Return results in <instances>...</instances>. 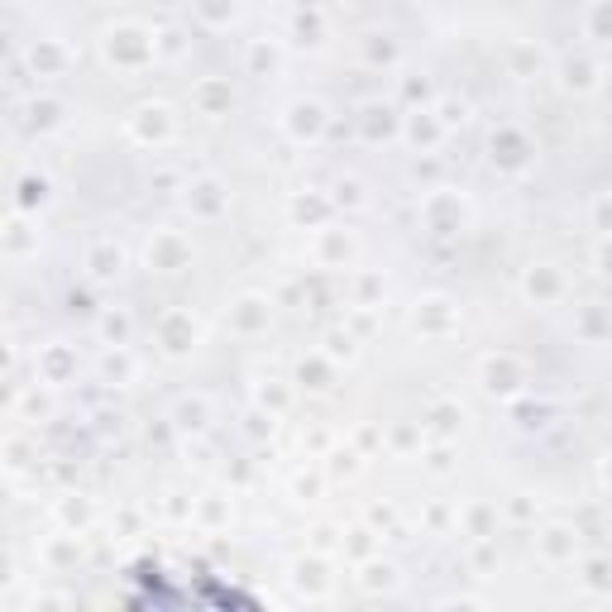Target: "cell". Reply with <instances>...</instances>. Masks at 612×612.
Wrapping results in <instances>:
<instances>
[{"label": "cell", "mask_w": 612, "mask_h": 612, "mask_svg": "<svg viewBox=\"0 0 612 612\" xmlns=\"http://www.w3.org/2000/svg\"><path fill=\"white\" fill-rule=\"evenodd\" d=\"M153 53H158V39L149 29H139V24H110V29H101V58L110 67H120V72L149 67Z\"/></svg>", "instance_id": "obj_1"}, {"label": "cell", "mask_w": 612, "mask_h": 612, "mask_svg": "<svg viewBox=\"0 0 612 612\" xmlns=\"http://www.w3.org/2000/svg\"><path fill=\"white\" fill-rule=\"evenodd\" d=\"M421 220H426V230H436V235H464L469 220H474V211H469V201L459 197V192L436 187L431 197L421 201Z\"/></svg>", "instance_id": "obj_2"}, {"label": "cell", "mask_w": 612, "mask_h": 612, "mask_svg": "<svg viewBox=\"0 0 612 612\" xmlns=\"http://www.w3.org/2000/svg\"><path fill=\"white\" fill-rule=\"evenodd\" d=\"M130 134L139 139V144H168L177 134V115H173V106H163V101H144V106H134V115H130Z\"/></svg>", "instance_id": "obj_3"}, {"label": "cell", "mask_w": 612, "mask_h": 612, "mask_svg": "<svg viewBox=\"0 0 612 612\" xmlns=\"http://www.w3.org/2000/svg\"><path fill=\"white\" fill-rule=\"evenodd\" d=\"M479 378H483V393L488 397H517L526 388V369L512 354H488L479 364Z\"/></svg>", "instance_id": "obj_4"}, {"label": "cell", "mask_w": 612, "mask_h": 612, "mask_svg": "<svg viewBox=\"0 0 612 612\" xmlns=\"http://www.w3.org/2000/svg\"><path fill=\"white\" fill-rule=\"evenodd\" d=\"M153 340H158V350L168 354V359H182V354L197 350V321L187 311H168L158 321V330H153Z\"/></svg>", "instance_id": "obj_5"}, {"label": "cell", "mask_w": 612, "mask_h": 612, "mask_svg": "<svg viewBox=\"0 0 612 612\" xmlns=\"http://www.w3.org/2000/svg\"><path fill=\"white\" fill-rule=\"evenodd\" d=\"M326 125H330V115H326V106H321V101H292V106H287V115H283V130L292 134L297 144L321 139V134H326Z\"/></svg>", "instance_id": "obj_6"}, {"label": "cell", "mask_w": 612, "mask_h": 612, "mask_svg": "<svg viewBox=\"0 0 612 612\" xmlns=\"http://www.w3.org/2000/svg\"><path fill=\"white\" fill-rule=\"evenodd\" d=\"M225 206H230V192L220 187V177H197V182L187 187V211L197 220H220Z\"/></svg>", "instance_id": "obj_7"}, {"label": "cell", "mask_w": 612, "mask_h": 612, "mask_svg": "<svg viewBox=\"0 0 612 612\" xmlns=\"http://www.w3.org/2000/svg\"><path fill=\"white\" fill-rule=\"evenodd\" d=\"M149 263L158 268V273H177V268H187L192 263V249H187V240L182 235H173V230H158L149 240Z\"/></svg>", "instance_id": "obj_8"}, {"label": "cell", "mask_w": 612, "mask_h": 612, "mask_svg": "<svg viewBox=\"0 0 612 612\" xmlns=\"http://www.w3.org/2000/svg\"><path fill=\"white\" fill-rule=\"evenodd\" d=\"M459 321V311L450 297H426V302H416V330L421 335H450Z\"/></svg>", "instance_id": "obj_9"}, {"label": "cell", "mask_w": 612, "mask_h": 612, "mask_svg": "<svg viewBox=\"0 0 612 612\" xmlns=\"http://www.w3.org/2000/svg\"><path fill=\"white\" fill-rule=\"evenodd\" d=\"M120 268H125V249L115 240H91L87 244V273L96 278V283H110V278H120Z\"/></svg>", "instance_id": "obj_10"}, {"label": "cell", "mask_w": 612, "mask_h": 612, "mask_svg": "<svg viewBox=\"0 0 612 612\" xmlns=\"http://www.w3.org/2000/svg\"><path fill=\"white\" fill-rule=\"evenodd\" d=\"M522 287H526V297H531V302H560V297H565V278H560V268H555V263H531V268H526V278H522Z\"/></svg>", "instance_id": "obj_11"}, {"label": "cell", "mask_w": 612, "mask_h": 612, "mask_svg": "<svg viewBox=\"0 0 612 612\" xmlns=\"http://www.w3.org/2000/svg\"><path fill=\"white\" fill-rule=\"evenodd\" d=\"M34 369H39V378H44L48 388H63V383H72V373H77V359L63 345H44L39 359H34Z\"/></svg>", "instance_id": "obj_12"}, {"label": "cell", "mask_w": 612, "mask_h": 612, "mask_svg": "<svg viewBox=\"0 0 612 612\" xmlns=\"http://www.w3.org/2000/svg\"><path fill=\"white\" fill-rule=\"evenodd\" d=\"M268 316H273V311H268V302H263V297H254V292L230 306V326L240 330V335H254V330H263V326H268Z\"/></svg>", "instance_id": "obj_13"}, {"label": "cell", "mask_w": 612, "mask_h": 612, "mask_svg": "<svg viewBox=\"0 0 612 612\" xmlns=\"http://www.w3.org/2000/svg\"><path fill=\"white\" fill-rule=\"evenodd\" d=\"M29 67H34V77H63L67 48L53 44V39H39V44L29 48Z\"/></svg>", "instance_id": "obj_14"}, {"label": "cell", "mask_w": 612, "mask_h": 612, "mask_svg": "<svg viewBox=\"0 0 612 612\" xmlns=\"http://www.w3.org/2000/svg\"><path fill=\"white\" fill-rule=\"evenodd\" d=\"M560 82H565L569 91H593L598 87V63H593V58H565V63H560Z\"/></svg>", "instance_id": "obj_15"}, {"label": "cell", "mask_w": 612, "mask_h": 612, "mask_svg": "<svg viewBox=\"0 0 612 612\" xmlns=\"http://www.w3.org/2000/svg\"><path fill=\"white\" fill-rule=\"evenodd\" d=\"M244 10V0H197V20L211 24V29H225V24H235Z\"/></svg>", "instance_id": "obj_16"}, {"label": "cell", "mask_w": 612, "mask_h": 612, "mask_svg": "<svg viewBox=\"0 0 612 612\" xmlns=\"http://www.w3.org/2000/svg\"><path fill=\"white\" fill-rule=\"evenodd\" d=\"M493 163H503V168H522L526 163V139L517 130H503L493 134Z\"/></svg>", "instance_id": "obj_17"}, {"label": "cell", "mask_w": 612, "mask_h": 612, "mask_svg": "<svg viewBox=\"0 0 612 612\" xmlns=\"http://www.w3.org/2000/svg\"><path fill=\"white\" fill-rule=\"evenodd\" d=\"M354 259V235H345V230H321V263H330V268H340V263Z\"/></svg>", "instance_id": "obj_18"}, {"label": "cell", "mask_w": 612, "mask_h": 612, "mask_svg": "<svg viewBox=\"0 0 612 612\" xmlns=\"http://www.w3.org/2000/svg\"><path fill=\"white\" fill-rule=\"evenodd\" d=\"M63 101H53V96H34L29 101V130H58L63 125Z\"/></svg>", "instance_id": "obj_19"}, {"label": "cell", "mask_w": 612, "mask_h": 612, "mask_svg": "<svg viewBox=\"0 0 612 612\" xmlns=\"http://www.w3.org/2000/svg\"><path fill=\"white\" fill-rule=\"evenodd\" d=\"M101 373H106V383H130L134 378V359L125 345H110L106 359H101Z\"/></svg>", "instance_id": "obj_20"}, {"label": "cell", "mask_w": 612, "mask_h": 612, "mask_svg": "<svg viewBox=\"0 0 612 612\" xmlns=\"http://www.w3.org/2000/svg\"><path fill=\"white\" fill-rule=\"evenodd\" d=\"M579 335H584V340H608L612 316L603 311V306H584V311H579Z\"/></svg>", "instance_id": "obj_21"}, {"label": "cell", "mask_w": 612, "mask_h": 612, "mask_svg": "<svg viewBox=\"0 0 612 612\" xmlns=\"http://www.w3.org/2000/svg\"><path fill=\"white\" fill-rule=\"evenodd\" d=\"M206 416H211V397H187V402L177 407V426H182V431H201Z\"/></svg>", "instance_id": "obj_22"}, {"label": "cell", "mask_w": 612, "mask_h": 612, "mask_svg": "<svg viewBox=\"0 0 612 612\" xmlns=\"http://www.w3.org/2000/svg\"><path fill=\"white\" fill-rule=\"evenodd\" d=\"M407 134H412L416 144H440V139H445V120H436L431 110H426V115H412Z\"/></svg>", "instance_id": "obj_23"}, {"label": "cell", "mask_w": 612, "mask_h": 612, "mask_svg": "<svg viewBox=\"0 0 612 612\" xmlns=\"http://www.w3.org/2000/svg\"><path fill=\"white\" fill-rule=\"evenodd\" d=\"M39 206H48V177H24L20 182V211H39Z\"/></svg>", "instance_id": "obj_24"}, {"label": "cell", "mask_w": 612, "mask_h": 612, "mask_svg": "<svg viewBox=\"0 0 612 612\" xmlns=\"http://www.w3.org/2000/svg\"><path fill=\"white\" fill-rule=\"evenodd\" d=\"M330 206H335V201H326V197H297V201H292V216L321 225V220L330 216Z\"/></svg>", "instance_id": "obj_25"}, {"label": "cell", "mask_w": 612, "mask_h": 612, "mask_svg": "<svg viewBox=\"0 0 612 612\" xmlns=\"http://www.w3.org/2000/svg\"><path fill=\"white\" fill-rule=\"evenodd\" d=\"M292 34H297V44H321V34H326V24H321V15H316V10H311V15H297V20H292Z\"/></svg>", "instance_id": "obj_26"}, {"label": "cell", "mask_w": 612, "mask_h": 612, "mask_svg": "<svg viewBox=\"0 0 612 612\" xmlns=\"http://www.w3.org/2000/svg\"><path fill=\"white\" fill-rule=\"evenodd\" d=\"M39 240V235H34V230H29V225H24V220H10V235H5V254H10V259H20V254H29V244Z\"/></svg>", "instance_id": "obj_27"}, {"label": "cell", "mask_w": 612, "mask_h": 612, "mask_svg": "<svg viewBox=\"0 0 612 612\" xmlns=\"http://www.w3.org/2000/svg\"><path fill=\"white\" fill-rule=\"evenodd\" d=\"M589 34L593 39H612V0H593L589 5Z\"/></svg>", "instance_id": "obj_28"}, {"label": "cell", "mask_w": 612, "mask_h": 612, "mask_svg": "<svg viewBox=\"0 0 612 612\" xmlns=\"http://www.w3.org/2000/svg\"><path fill=\"white\" fill-rule=\"evenodd\" d=\"M431 426H436L440 436H450V431H455V426H464V412H455V407H450V402H440L436 412H431Z\"/></svg>", "instance_id": "obj_29"}, {"label": "cell", "mask_w": 612, "mask_h": 612, "mask_svg": "<svg viewBox=\"0 0 612 612\" xmlns=\"http://www.w3.org/2000/svg\"><path fill=\"white\" fill-rule=\"evenodd\" d=\"M125 330H130V316H101V335H106L110 345H125Z\"/></svg>", "instance_id": "obj_30"}, {"label": "cell", "mask_w": 612, "mask_h": 612, "mask_svg": "<svg viewBox=\"0 0 612 612\" xmlns=\"http://www.w3.org/2000/svg\"><path fill=\"white\" fill-rule=\"evenodd\" d=\"M197 96H201V106H206V110H220L225 101H230V91L220 87V82H201Z\"/></svg>", "instance_id": "obj_31"}, {"label": "cell", "mask_w": 612, "mask_h": 612, "mask_svg": "<svg viewBox=\"0 0 612 612\" xmlns=\"http://www.w3.org/2000/svg\"><path fill=\"white\" fill-rule=\"evenodd\" d=\"M593 220H598V230H603V235H612V197L593 201Z\"/></svg>", "instance_id": "obj_32"}, {"label": "cell", "mask_w": 612, "mask_h": 612, "mask_svg": "<svg viewBox=\"0 0 612 612\" xmlns=\"http://www.w3.org/2000/svg\"><path fill=\"white\" fill-rule=\"evenodd\" d=\"M326 354H330V359H340V354H345V359H354V340L335 330V335H330V345H326Z\"/></svg>", "instance_id": "obj_33"}, {"label": "cell", "mask_w": 612, "mask_h": 612, "mask_svg": "<svg viewBox=\"0 0 612 612\" xmlns=\"http://www.w3.org/2000/svg\"><path fill=\"white\" fill-rule=\"evenodd\" d=\"M311 378V388H326V378H330V369L321 364V359H311V364H302V383Z\"/></svg>", "instance_id": "obj_34"}, {"label": "cell", "mask_w": 612, "mask_h": 612, "mask_svg": "<svg viewBox=\"0 0 612 612\" xmlns=\"http://www.w3.org/2000/svg\"><path fill=\"white\" fill-rule=\"evenodd\" d=\"M565 546H569V531H565V526L546 531V550H550V555H565Z\"/></svg>", "instance_id": "obj_35"}, {"label": "cell", "mask_w": 612, "mask_h": 612, "mask_svg": "<svg viewBox=\"0 0 612 612\" xmlns=\"http://www.w3.org/2000/svg\"><path fill=\"white\" fill-rule=\"evenodd\" d=\"M335 192H340V197H335V206H345V201H350V206H359V201H364V197H359V182H354V177H350V182H340Z\"/></svg>", "instance_id": "obj_36"}, {"label": "cell", "mask_w": 612, "mask_h": 612, "mask_svg": "<svg viewBox=\"0 0 612 612\" xmlns=\"http://www.w3.org/2000/svg\"><path fill=\"white\" fill-rule=\"evenodd\" d=\"M598 268L612 273V235H603V244H598Z\"/></svg>", "instance_id": "obj_37"}, {"label": "cell", "mask_w": 612, "mask_h": 612, "mask_svg": "<svg viewBox=\"0 0 612 612\" xmlns=\"http://www.w3.org/2000/svg\"><path fill=\"white\" fill-rule=\"evenodd\" d=\"M608 469H612V455H608Z\"/></svg>", "instance_id": "obj_38"}]
</instances>
